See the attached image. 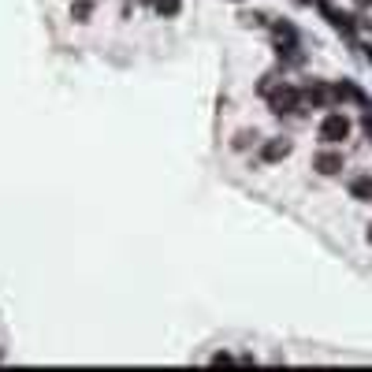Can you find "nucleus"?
I'll return each instance as SVG.
<instances>
[{
	"mask_svg": "<svg viewBox=\"0 0 372 372\" xmlns=\"http://www.w3.org/2000/svg\"><path fill=\"white\" fill-rule=\"evenodd\" d=\"M265 97H268V112H272V116H294V112H302V86L276 83Z\"/></svg>",
	"mask_w": 372,
	"mask_h": 372,
	"instance_id": "1",
	"label": "nucleus"
},
{
	"mask_svg": "<svg viewBox=\"0 0 372 372\" xmlns=\"http://www.w3.org/2000/svg\"><path fill=\"white\" fill-rule=\"evenodd\" d=\"M317 138L324 145H339L350 138V116L346 112H324V119L317 123Z\"/></svg>",
	"mask_w": 372,
	"mask_h": 372,
	"instance_id": "2",
	"label": "nucleus"
},
{
	"mask_svg": "<svg viewBox=\"0 0 372 372\" xmlns=\"http://www.w3.org/2000/svg\"><path fill=\"white\" fill-rule=\"evenodd\" d=\"M343 168H346V156L339 153L335 145H324V149L313 153V171L317 175H328V179H331V175H339Z\"/></svg>",
	"mask_w": 372,
	"mask_h": 372,
	"instance_id": "3",
	"label": "nucleus"
},
{
	"mask_svg": "<svg viewBox=\"0 0 372 372\" xmlns=\"http://www.w3.org/2000/svg\"><path fill=\"white\" fill-rule=\"evenodd\" d=\"M331 101H335V97H331V83H324V78H309V83L302 86V105L328 108Z\"/></svg>",
	"mask_w": 372,
	"mask_h": 372,
	"instance_id": "4",
	"label": "nucleus"
},
{
	"mask_svg": "<svg viewBox=\"0 0 372 372\" xmlns=\"http://www.w3.org/2000/svg\"><path fill=\"white\" fill-rule=\"evenodd\" d=\"M331 97L339 105H346V101H358L361 108H372V101L365 97V90L354 83V78H339V83H331Z\"/></svg>",
	"mask_w": 372,
	"mask_h": 372,
	"instance_id": "5",
	"label": "nucleus"
},
{
	"mask_svg": "<svg viewBox=\"0 0 372 372\" xmlns=\"http://www.w3.org/2000/svg\"><path fill=\"white\" fill-rule=\"evenodd\" d=\"M290 153H294V142L283 138V134L261 142V160H265V164H280V160H287Z\"/></svg>",
	"mask_w": 372,
	"mask_h": 372,
	"instance_id": "6",
	"label": "nucleus"
},
{
	"mask_svg": "<svg viewBox=\"0 0 372 372\" xmlns=\"http://www.w3.org/2000/svg\"><path fill=\"white\" fill-rule=\"evenodd\" d=\"M346 190L354 201H372V175H354Z\"/></svg>",
	"mask_w": 372,
	"mask_h": 372,
	"instance_id": "7",
	"label": "nucleus"
},
{
	"mask_svg": "<svg viewBox=\"0 0 372 372\" xmlns=\"http://www.w3.org/2000/svg\"><path fill=\"white\" fill-rule=\"evenodd\" d=\"M272 34H276V41H287V45H298V30L290 26V19H276L272 23Z\"/></svg>",
	"mask_w": 372,
	"mask_h": 372,
	"instance_id": "8",
	"label": "nucleus"
},
{
	"mask_svg": "<svg viewBox=\"0 0 372 372\" xmlns=\"http://www.w3.org/2000/svg\"><path fill=\"white\" fill-rule=\"evenodd\" d=\"M93 15V0H71V19L75 23H90Z\"/></svg>",
	"mask_w": 372,
	"mask_h": 372,
	"instance_id": "9",
	"label": "nucleus"
},
{
	"mask_svg": "<svg viewBox=\"0 0 372 372\" xmlns=\"http://www.w3.org/2000/svg\"><path fill=\"white\" fill-rule=\"evenodd\" d=\"M156 15H164V19H175V15L183 11V0H153Z\"/></svg>",
	"mask_w": 372,
	"mask_h": 372,
	"instance_id": "10",
	"label": "nucleus"
},
{
	"mask_svg": "<svg viewBox=\"0 0 372 372\" xmlns=\"http://www.w3.org/2000/svg\"><path fill=\"white\" fill-rule=\"evenodd\" d=\"M250 142H257V131H242V134H235V149H250Z\"/></svg>",
	"mask_w": 372,
	"mask_h": 372,
	"instance_id": "11",
	"label": "nucleus"
},
{
	"mask_svg": "<svg viewBox=\"0 0 372 372\" xmlns=\"http://www.w3.org/2000/svg\"><path fill=\"white\" fill-rule=\"evenodd\" d=\"M361 127H365V134H368V142H372V108L361 112Z\"/></svg>",
	"mask_w": 372,
	"mask_h": 372,
	"instance_id": "12",
	"label": "nucleus"
},
{
	"mask_svg": "<svg viewBox=\"0 0 372 372\" xmlns=\"http://www.w3.org/2000/svg\"><path fill=\"white\" fill-rule=\"evenodd\" d=\"M354 4H358V8H372V0H354Z\"/></svg>",
	"mask_w": 372,
	"mask_h": 372,
	"instance_id": "13",
	"label": "nucleus"
},
{
	"mask_svg": "<svg viewBox=\"0 0 372 372\" xmlns=\"http://www.w3.org/2000/svg\"><path fill=\"white\" fill-rule=\"evenodd\" d=\"M365 60H368V63H372V48H365Z\"/></svg>",
	"mask_w": 372,
	"mask_h": 372,
	"instance_id": "14",
	"label": "nucleus"
},
{
	"mask_svg": "<svg viewBox=\"0 0 372 372\" xmlns=\"http://www.w3.org/2000/svg\"><path fill=\"white\" fill-rule=\"evenodd\" d=\"M365 238H368V246H372V228H368V235H365Z\"/></svg>",
	"mask_w": 372,
	"mask_h": 372,
	"instance_id": "15",
	"label": "nucleus"
},
{
	"mask_svg": "<svg viewBox=\"0 0 372 372\" xmlns=\"http://www.w3.org/2000/svg\"><path fill=\"white\" fill-rule=\"evenodd\" d=\"M298 4H313V0H298Z\"/></svg>",
	"mask_w": 372,
	"mask_h": 372,
	"instance_id": "16",
	"label": "nucleus"
},
{
	"mask_svg": "<svg viewBox=\"0 0 372 372\" xmlns=\"http://www.w3.org/2000/svg\"><path fill=\"white\" fill-rule=\"evenodd\" d=\"M365 26H372V23H365Z\"/></svg>",
	"mask_w": 372,
	"mask_h": 372,
	"instance_id": "17",
	"label": "nucleus"
},
{
	"mask_svg": "<svg viewBox=\"0 0 372 372\" xmlns=\"http://www.w3.org/2000/svg\"><path fill=\"white\" fill-rule=\"evenodd\" d=\"M238 4H242V0H238Z\"/></svg>",
	"mask_w": 372,
	"mask_h": 372,
	"instance_id": "18",
	"label": "nucleus"
}]
</instances>
